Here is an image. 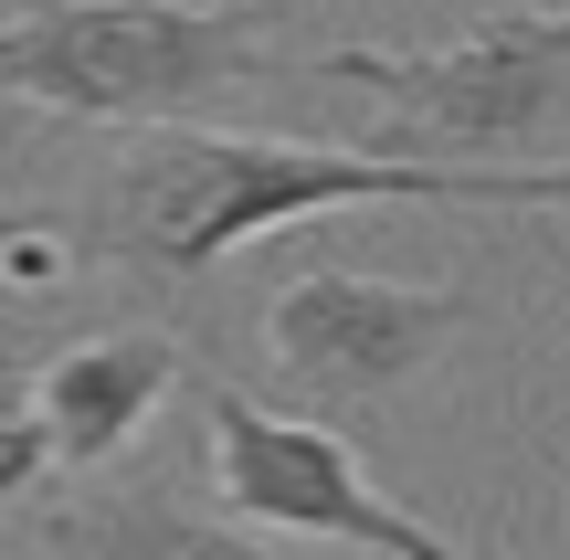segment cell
Here are the masks:
<instances>
[{
  "instance_id": "ba28073f",
  "label": "cell",
  "mask_w": 570,
  "mask_h": 560,
  "mask_svg": "<svg viewBox=\"0 0 570 560\" xmlns=\"http://www.w3.org/2000/svg\"><path fill=\"white\" fill-rule=\"evenodd\" d=\"M42 540H53V550H212V540H233V519H223V508L202 519V508H180L169 487H117V498L53 508Z\"/></svg>"
},
{
  "instance_id": "7a4b0ae2",
  "label": "cell",
  "mask_w": 570,
  "mask_h": 560,
  "mask_svg": "<svg viewBox=\"0 0 570 560\" xmlns=\"http://www.w3.org/2000/svg\"><path fill=\"white\" fill-rule=\"evenodd\" d=\"M275 0H21L0 21V96L63 127H180L233 85H306L265 53Z\"/></svg>"
},
{
  "instance_id": "6da1fadb",
  "label": "cell",
  "mask_w": 570,
  "mask_h": 560,
  "mask_svg": "<svg viewBox=\"0 0 570 560\" xmlns=\"http://www.w3.org/2000/svg\"><path fill=\"white\" fill-rule=\"evenodd\" d=\"M570 212V159H423V148H317L275 127H148L96 190L85 233L148 286H202L265 233L317 212Z\"/></svg>"
},
{
  "instance_id": "30bf717a",
  "label": "cell",
  "mask_w": 570,
  "mask_h": 560,
  "mask_svg": "<svg viewBox=\"0 0 570 560\" xmlns=\"http://www.w3.org/2000/svg\"><path fill=\"white\" fill-rule=\"evenodd\" d=\"M0 381H11V350H0Z\"/></svg>"
},
{
  "instance_id": "8992f818",
  "label": "cell",
  "mask_w": 570,
  "mask_h": 560,
  "mask_svg": "<svg viewBox=\"0 0 570 560\" xmlns=\"http://www.w3.org/2000/svg\"><path fill=\"white\" fill-rule=\"evenodd\" d=\"M32 392H42L53 444H63V477H106V465L169 413V392H180V338H169V328L63 338V350L32 360Z\"/></svg>"
},
{
  "instance_id": "52a82bcc",
  "label": "cell",
  "mask_w": 570,
  "mask_h": 560,
  "mask_svg": "<svg viewBox=\"0 0 570 560\" xmlns=\"http://www.w3.org/2000/svg\"><path fill=\"white\" fill-rule=\"evenodd\" d=\"M85 265H106L85 212H0V350H11V371H21V328L42 307H63V286Z\"/></svg>"
},
{
  "instance_id": "277c9868",
  "label": "cell",
  "mask_w": 570,
  "mask_h": 560,
  "mask_svg": "<svg viewBox=\"0 0 570 560\" xmlns=\"http://www.w3.org/2000/svg\"><path fill=\"white\" fill-rule=\"evenodd\" d=\"M202 434H212V508L244 540H338V550H402V560H465L433 519L381 498L360 444L317 413H275V402L202 381Z\"/></svg>"
},
{
  "instance_id": "9c48e42d",
  "label": "cell",
  "mask_w": 570,
  "mask_h": 560,
  "mask_svg": "<svg viewBox=\"0 0 570 560\" xmlns=\"http://www.w3.org/2000/svg\"><path fill=\"white\" fill-rule=\"evenodd\" d=\"M53 465H63V444H53V423H42V392L32 381H0V508L32 498Z\"/></svg>"
},
{
  "instance_id": "3957f363",
  "label": "cell",
  "mask_w": 570,
  "mask_h": 560,
  "mask_svg": "<svg viewBox=\"0 0 570 560\" xmlns=\"http://www.w3.org/2000/svg\"><path fill=\"white\" fill-rule=\"evenodd\" d=\"M306 85L381 96L391 148H423V159H550L570 138V0L487 11L475 32L433 42V53L327 42V53H306Z\"/></svg>"
},
{
  "instance_id": "5b68a950",
  "label": "cell",
  "mask_w": 570,
  "mask_h": 560,
  "mask_svg": "<svg viewBox=\"0 0 570 560\" xmlns=\"http://www.w3.org/2000/svg\"><path fill=\"white\" fill-rule=\"evenodd\" d=\"M487 317V296L454 286H402V275H360V265H296L265 296V360L285 392L370 413V402L412 392L454 338Z\"/></svg>"
}]
</instances>
